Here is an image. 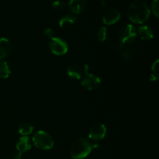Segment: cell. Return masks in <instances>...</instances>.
I'll list each match as a JSON object with an SVG mask.
<instances>
[{
  "instance_id": "15",
  "label": "cell",
  "mask_w": 159,
  "mask_h": 159,
  "mask_svg": "<svg viewBox=\"0 0 159 159\" xmlns=\"http://www.w3.org/2000/svg\"><path fill=\"white\" fill-rule=\"evenodd\" d=\"M67 73L71 79L75 80H79L82 75V69L77 65H70L67 68Z\"/></svg>"
},
{
  "instance_id": "7",
  "label": "cell",
  "mask_w": 159,
  "mask_h": 159,
  "mask_svg": "<svg viewBox=\"0 0 159 159\" xmlns=\"http://www.w3.org/2000/svg\"><path fill=\"white\" fill-rule=\"evenodd\" d=\"M106 134L107 127L102 124H94L89 131V138L93 141H100L105 138Z\"/></svg>"
},
{
  "instance_id": "14",
  "label": "cell",
  "mask_w": 159,
  "mask_h": 159,
  "mask_svg": "<svg viewBox=\"0 0 159 159\" xmlns=\"http://www.w3.org/2000/svg\"><path fill=\"white\" fill-rule=\"evenodd\" d=\"M11 51V43L7 38H0V60L6 57Z\"/></svg>"
},
{
  "instance_id": "17",
  "label": "cell",
  "mask_w": 159,
  "mask_h": 159,
  "mask_svg": "<svg viewBox=\"0 0 159 159\" xmlns=\"http://www.w3.org/2000/svg\"><path fill=\"white\" fill-rule=\"evenodd\" d=\"M11 74V70L6 61L0 60V78L7 79Z\"/></svg>"
},
{
  "instance_id": "19",
  "label": "cell",
  "mask_w": 159,
  "mask_h": 159,
  "mask_svg": "<svg viewBox=\"0 0 159 159\" xmlns=\"http://www.w3.org/2000/svg\"><path fill=\"white\" fill-rule=\"evenodd\" d=\"M107 28L105 26H102L100 29L99 30L97 33V39L99 42H103L107 39Z\"/></svg>"
},
{
  "instance_id": "16",
  "label": "cell",
  "mask_w": 159,
  "mask_h": 159,
  "mask_svg": "<svg viewBox=\"0 0 159 159\" xmlns=\"http://www.w3.org/2000/svg\"><path fill=\"white\" fill-rule=\"evenodd\" d=\"M33 130H34V127L30 124H28V123L21 124L19 126L18 128L19 133L22 136H28V135L32 133Z\"/></svg>"
},
{
  "instance_id": "10",
  "label": "cell",
  "mask_w": 159,
  "mask_h": 159,
  "mask_svg": "<svg viewBox=\"0 0 159 159\" xmlns=\"http://www.w3.org/2000/svg\"><path fill=\"white\" fill-rule=\"evenodd\" d=\"M77 20V16L71 14H65L61 18L59 21V26L64 30H69L74 25L75 22Z\"/></svg>"
},
{
  "instance_id": "11",
  "label": "cell",
  "mask_w": 159,
  "mask_h": 159,
  "mask_svg": "<svg viewBox=\"0 0 159 159\" xmlns=\"http://www.w3.org/2000/svg\"><path fill=\"white\" fill-rule=\"evenodd\" d=\"M86 6L85 0H70L68 3V7L71 12L73 13H81L85 9Z\"/></svg>"
},
{
  "instance_id": "22",
  "label": "cell",
  "mask_w": 159,
  "mask_h": 159,
  "mask_svg": "<svg viewBox=\"0 0 159 159\" xmlns=\"http://www.w3.org/2000/svg\"><path fill=\"white\" fill-rule=\"evenodd\" d=\"M43 34H44V36L47 37V38L50 39V40L54 37V32H53L51 28H49V27L46 28V29L44 30V31H43Z\"/></svg>"
},
{
  "instance_id": "21",
  "label": "cell",
  "mask_w": 159,
  "mask_h": 159,
  "mask_svg": "<svg viewBox=\"0 0 159 159\" xmlns=\"http://www.w3.org/2000/svg\"><path fill=\"white\" fill-rule=\"evenodd\" d=\"M152 9L153 11V13L156 17L159 16V9H158V0H152Z\"/></svg>"
},
{
  "instance_id": "18",
  "label": "cell",
  "mask_w": 159,
  "mask_h": 159,
  "mask_svg": "<svg viewBox=\"0 0 159 159\" xmlns=\"http://www.w3.org/2000/svg\"><path fill=\"white\" fill-rule=\"evenodd\" d=\"M158 63L159 61L156 60L153 63L152 66V70H151V75H150V80L151 81H156L158 79L159 75H158Z\"/></svg>"
},
{
  "instance_id": "8",
  "label": "cell",
  "mask_w": 159,
  "mask_h": 159,
  "mask_svg": "<svg viewBox=\"0 0 159 159\" xmlns=\"http://www.w3.org/2000/svg\"><path fill=\"white\" fill-rule=\"evenodd\" d=\"M120 18V13L116 9H108L103 13L102 17V22L106 25H113L119 21Z\"/></svg>"
},
{
  "instance_id": "1",
  "label": "cell",
  "mask_w": 159,
  "mask_h": 159,
  "mask_svg": "<svg viewBox=\"0 0 159 159\" xmlns=\"http://www.w3.org/2000/svg\"><path fill=\"white\" fill-rule=\"evenodd\" d=\"M127 14L130 20L134 23L142 24L148 20L151 11L145 2L142 0H136L129 6Z\"/></svg>"
},
{
  "instance_id": "20",
  "label": "cell",
  "mask_w": 159,
  "mask_h": 159,
  "mask_svg": "<svg viewBox=\"0 0 159 159\" xmlns=\"http://www.w3.org/2000/svg\"><path fill=\"white\" fill-rule=\"evenodd\" d=\"M51 6L56 10H62L66 7V3L64 0H56L52 3Z\"/></svg>"
},
{
  "instance_id": "9",
  "label": "cell",
  "mask_w": 159,
  "mask_h": 159,
  "mask_svg": "<svg viewBox=\"0 0 159 159\" xmlns=\"http://www.w3.org/2000/svg\"><path fill=\"white\" fill-rule=\"evenodd\" d=\"M135 43H120L119 51L121 56L127 60H130L134 54Z\"/></svg>"
},
{
  "instance_id": "5",
  "label": "cell",
  "mask_w": 159,
  "mask_h": 159,
  "mask_svg": "<svg viewBox=\"0 0 159 159\" xmlns=\"http://www.w3.org/2000/svg\"><path fill=\"white\" fill-rule=\"evenodd\" d=\"M89 65H85V76L82 80V86L88 90H93L97 89L101 84V79L98 76L89 72Z\"/></svg>"
},
{
  "instance_id": "23",
  "label": "cell",
  "mask_w": 159,
  "mask_h": 159,
  "mask_svg": "<svg viewBox=\"0 0 159 159\" xmlns=\"http://www.w3.org/2000/svg\"><path fill=\"white\" fill-rule=\"evenodd\" d=\"M22 154L20 152H16L13 155V159H21Z\"/></svg>"
},
{
  "instance_id": "3",
  "label": "cell",
  "mask_w": 159,
  "mask_h": 159,
  "mask_svg": "<svg viewBox=\"0 0 159 159\" xmlns=\"http://www.w3.org/2000/svg\"><path fill=\"white\" fill-rule=\"evenodd\" d=\"M35 147L40 150H50L54 144V141L51 134L43 130H38L36 132L32 138Z\"/></svg>"
},
{
  "instance_id": "2",
  "label": "cell",
  "mask_w": 159,
  "mask_h": 159,
  "mask_svg": "<svg viewBox=\"0 0 159 159\" xmlns=\"http://www.w3.org/2000/svg\"><path fill=\"white\" fill-rule=\"evenodd\" d=\"M92 150V144L85 138H79L72 143L70 148V154L73 159H83L86 158Z\"/></svg>"
},
{
  "instance_id": "6",
  "label": "cell",
  "mask_w": 159,
  "mask_h": 159,
  "mask_svg": "<svg viewBox=\"0 0 159 159\" xmlns=\"http://www.w3.org/2000/svg\"><path fill=\"white\" fill-rule=\"evenodd\" d=\"M49 48L51 52L55 55H63L68 52V43L63 39L59 37H53L51 39Z\"/></svg>"
},
{
  "instance_id": "13",
  "label": "cell",
  "mask_w": 159,
  "mask_h": 159,
  "mask_svg": "<svg viewBox=\"0 0 159 159\" xmlns=\"http://www.w3.org/2000/svg\"><path fill=\"white\" fill-rule=\"evenodd\" d=\"M138 34L143 40H150L154 37V33L148 26H141L137 30Z\"/></svg>"
},
{
  "instance_id": "12",
  "label": "cell",
  "mask_w": 159,
  "mask_h": 159,
  "mask_svg": "<svg viewBox=\"0 0 159 159\" xmlns=\"http://www.w3.org/2000/svg\"><path fill=\"white\" fill-rule=\"evenodd\" d=\"M16 150L18 151V152L21 154L29 151L31 148V144L29 137L22 136L17 141L16 144Z\"/></svg>"
},
{
  "instance_id": "24",
  "label": "cell",
  "mask_w": 159,
  "mask_h": 159,
  "mask_svg": "<svg viewBox=\"0 0 159 159\" xmlns=\"http://www.w3.org/2000/svg\"><path fill=\"white\" fill-rule=\"evenodd\" d=\"M105 1L106 0H102V4L104 5V3H105Z\"/></svg>"
},
{
  "instance_id": "4",
  "label": "cell",
  "mask_w": 159,
  "mask_h": 159,
  "mask_svg": "<svg viewBox=\"0 0 159 159\" xmlns=\"http://www.w3.org/2000/svg\"><path fill=\"white\" fill-rule=\"evenodd\" d=\"M138 32L134 25H124L119 32L120 43H135Z\"/></svg>"
}]
</instances>
